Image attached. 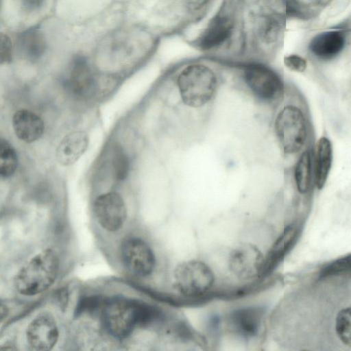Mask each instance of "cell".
<instances>
[{
    "instance_id": "obj_1",
    "label": "cell",
    "mask_w": 351,
    "mask_h": 351,
    "mask_svg": "<svg viewBox=\"0 0 351 351\" xmlns=\"http://www.w3.org/2000/svg\"><path fill=\"white\" fill-rule=\"evenodd\" d=\"M274 130L287 159H296L312 146V125L304 99L295 88L286 86L282 99L276 106Z\"/></svg>"
},
{
    "instance_id": "obj_2",
    "label": "cell",
    "mask_w": 351,
    "mask_h": 351,
    "mask_svg": "<svg viewBox=\"0 0 351 351\" xmlns=\"http://www.w3.org/2000/svg\"><path fill=\"white\" fill-rule=\"evenodd\" d=\"M158 316L159 312L154 306L125 298L114 297L103 304L104 325L117 339L128 337L136 326H146Z\"/></svg>"
},
{
    "instance_id": "obj_3",
    "label": "cell",
    "mask_w": 351,
    "mask_h": 351,
    "mask_svg": "<svg viewBox=\"0 0 351 351\" xmlns=\"http://www.w3.org/2000/svg\"><path fill=\"white\" fill-rule=\"evenodd\" d=\"M183 103L199 108L212 103L219 88L220 80L215 71L204 64L186 66L177 79Z\"/></svg>"
},
{
    "instance_id": "obj_4",
    "label": "cell",
    "mask_w": 351,
    "mask_h": 351,
    "mask_svg": "<svg viewBox=\"0 0 351 351\" xmlns=\"http://www.w3.org/2000/svg\"><path fill=\"white\" fill-rule=\"evenodd\" d=\"M241 89L259 104L276 107L282 99L285 84L281 75L261 63H248L241 66Z\"/></svg>"
},
{
    "instance_id": "obj_5",
    "label": "cell",
    "mask_w": 351,
    "mask_h": 351,
    "mask_svg": "<svg viewBox=\"0 0 351 351\" xmlns=\"http://www.w3.org/2000/svg\"><path fill=\"white\" fill-rule=\"evenodd\" d=\"M60 267L56 252L45 249L32 258L17 273L14 285L17 291L27 296L47 290L56 281Z\"/></svg>"
},
{
    "instance_id": "obj_6",
    "label": "cell",
    "mask_w": 351,
    "mask_h": 351,
    "mask_svg": "<svg viewBox=\"0 0 351 351\" xmlns=\"http://www.w3.org/2000/svg\"><path fill=\"white\" fill-rule=\"evenodd\" d=\"M215 280L213 271L205 263L190 260L180 263L173 271V287L187 297L204 295Z\"/></svg>"
},
{
    "instance_id": "obj_7",
    "label": "cell",
    "mask_w": 351,
    "mask_h": 351,
    "mask_svg": "<svg viewBox=\"0 0 351 351\" xmlns=\"http://www.w3.org/2000/svg\"><path fill=\"white\" fill-rule=\"evenodd\" d=\"M123 263L127 270L138 278L150 276L156 266L154 253L151 247L141 238L125 239L121 247Z\"/></svg>"
},
{
    "instance_id": "obj_8",
    "label": "cell",
    "mask_w": 351,
    "mask_h": 351,
    "mask_svg": "<svg viewBox=\"0 0 351 351\" xmlns=\"http://www.w3.org/2000/svg\"><path fill=\"white\" fill-rule=\"evenodd\" d=\"M95 219L106 231L119 230L127 219V208L122 197L117 193L109 192L98 196L93 204Z\"/></svg>"
},
{
    "instance_id": "obj_9",
    "label": "cell",
    "mask_w": 351,
    "mask_h": 351,
    "mask_svg": "<svg viewBox=\"0 0 351 351\" xmlns=\"http://www.w3.org/2000/svg\"><path fill=\"white\" fill-rule=\"evenodd\" d=\"M264 257L254 244L243 243L230 253L229 268L239 278L250 280L260 278L263 267Z\"/></svg>"
},
{
    "instance_id": "obj_10",
    "label": "cell",
    "mask_w": 351,
    "mask_h": 351,
    "mask_svg": "<svg viewBox=\"0 0 351 351\" xmlns=\"http://www.w3.org/2000/svg\"><path fill=\"white\" fill-rule=\"evenodd\" d=\"M26 335L29 345L34 350H49L56 345L59 337L56 322L49 314L39 315L27 326Z\"/></svg>"
},
{
    "instance_id": "obj_11",
    "label": "cell",
    "mask_w": 351,
    "mask_h": 351,
    "mask_svg": "<svg viewBox=\"0 0 351 351\" xmlns=\"http://www.w3.org/2000/svg\"><path fill=\"white\" fill-rule=\"evenodd\" d=\"M64 84L72 95L80 98L89 97L93 93L95 78L86 58L77 56L71 61Z\"/></svg>"
},
{
    "instance_id": "obj_12",
    "label": "cell",
    "mask_w": 351,
    "mask_h": 351,
    "mask_svg": "<svg viewBox=\"0 0 351 351\" xmlns=\"http://www.w3.org/2000/svg\"><path fill=\"white\" fill-rule=\"evenodd\" d=\"M265 313L263 306L239 308L230 313L229 324L237 335L245 339L253 338L259 332Z\"/></svg>"
},
{
    "instance_id": "obj_13",
    "label": "cell",
    "mask_w": 351,
    "mask_h": 351,
    "mask_svg": "<svg viewBox=\"0 0 351 351\" xmlns=\"http://www.w3.org/2000/svg\"><path fill=\"white\" fill-rule=\"evenodd\" d=\"M299 233V227L295 223L289 224L285 228L264 258L260 278H265L273 271L295 245Z\"/></svg>"
},
{
    "instance_id": "obj_14",
    "label": "cell",
    "mask_w": 351,
    "mask_h": 351,
    "mask_svg": "<svg viewBox=\"0 0 351 351\" xmlns=\"http://www.w3.org/2000/svg\"><path fill=\"white\" fill-rule=\"evenodd\" d=\"M234 28L232 19L218 14L208 24L197 40V45L203 50H210L223 45L231 36Z\"/></svg>"
},
{
    "instance_id": "obj_15",
    "label": "cell",
    "mask_w": 351,
    "mask_h": 351,
    "mask_svg": "<svg viewBox=\"0 0 351 351\" xmlns=\"http://www.w3.org/2000/svg\"><path fill=\"white\" fill-rule=\"evenodd\" d=\"M12 126L16 136L22 141L31 143L38 140L43 134L45 124L42 119L34 112L21 109L12 117Z\"/></svg>"
},
{
    "instance_id": "obj_16",
    "label": "cell",
    "mask_w": 351,
    "mask_h": 351,
    "mask_svg": "<svg viewBox=\"0 0 351 351\" xmlns=\"http://www.w3.org/2000/svg\"><path fill=\"white\" fill-rule=\"evenodd\" d=\"M346 38L342 32L332 30L319 33L309 44L311 52L317 58L329 60L338 56L343 49Z\"/></svg>"
},
{
    "instance_id": "obj_17",
    "label": "cell",
    "mask_w": 351,
    "mask_h": 351,
    "mask_svg": "<svg viewBox=\"0 0 351 351\" xmlns=\"http://www.w3.org/2000/svg\"><path fill=\"white\" fill-rule=\"evenodd\" d=\"M88 142V136L84 131H74L66 134L56 149L58 162L62 166L73 165L86 152Z\"/></svg>"
},
{
    "instance_id": "obj_18",
    "label": "cell",
    "mask_w": 351,
    "mask_h": 351,
    "mask_svg": "<svg viewBox=\"0 0 351 351\" xmlns=\"http://www.w3.org/2000/svg\"><path fill=\"white\" fill-rule=\"evenodd\" d=\"M332 145L330 139L323 136L313 149L314 184L322 189L328 179L332 163Z\"/></svg>"
},
{
    "instance_id": "obj_19",
    "label": "cell",
    "mask_w": 351,
    "mask_h": 351,
    "mask_svg": "<svg viewBox=\"0 0 351 351\" xmlns=\"http://www.w3.org/2000/svg\"><path fill=\"white\" fill-rule=\"evenodd\" d=\"M312 146L304 150L295 159L292 167V181L295 189L302 195L311 192L314 184Z\"/></svg>"
},
{
    "instance_id": "obj_20",
    "label": "cell",
    "mask_w": 351,
    "mask_h": 351,
    "mask_svg": "<svg viewBox=\"0 0 351 351\" xmlns=\"http://www.w3.org/2000/svg\"><path fill=\"white\" fill-rule=\"evenodd\" d=\"M18 47L27 59L35 60L40 57L45 51V38L38 29H29L19 36Z\"/></svg>"
},
{
    "instance_id": "obj_21",
    "label": "cell",
    "mask_w": 351,
    "mask_h": 351,
    "mask_svg": "<svg viewBox=\"0 0 351 351\" xmlns=\"http://www.w3.org/2000/svg\"><path fill=\"white\" fill-rule=\"evenodd\" d=\"M18 163L14 148L7 141L0 138V177L12 176L17 169Z\"/></svg>"
},
{
    "instance_id": "obj_22",
    "label": "cell",
    "mask_w": 351,
    "mask_h": 351,
    "mask_svg": "<svg viewBox=\"0 0 351 351\" xmlns=\"http://www.w3.org/2000/svg\"><path fill=\"white\" fill-rule=\"evenodd\" d=\"M351 312L350 307L341 309L336 317L335 330L339 339L348 347L351 345L350 335Z\"/></svg>"
},
{
    "instance_id": "obj_23",
    "label": "cell",
    "mask_w": 351,
    "mask_h": 351,
    "mask_svg": "<svg viewBox=\"0 0 351 351\" xmlns=\"http://www.w3.org/2000/svg\"><path fill=\"white\" fill-rule=\"evenodd\" d=\"M112 167L114 175L119 181L125 180L130 171L129 158L121 146L114 147L112 153Z\"/></svg>"
},
{
    "instance_id": "obj_24",
    "label": "cell",
    "mask_w": 351,
    "mask_h": 351,
    "mask_svg": "<svg viewBox=\"0 0 351 351\" xmlns=\"http://www.w3.org/2000/svg\"><path fill=\"white\" fill-rule=\"evenodd\" d=\"M351 255L348 254L343 257L330 262L323 267L318 276V279L322 280L328 277L343 274L350 270Z\"/></svg>"
},
{
    "instance_id": "obj_25",
    "label": "cell",
    "mask_w": 351,
    "mask_h": 351,
    "mask_svg": "<svg viewBox=\"0 0 351 351\" xmlns=\"http://www.w3.org/2000/svg\"><path fill=\"white\" fill-rule=\"evenodd\" d=\"M13 46L10 38L3 32H0V65L12 61Z\"/></svg>"
},
{
    "instance_id": "obj_26",
    "label": "cell",
    "mask_w": 351,
    "mask_h": 351,
    "mask_svg": "<svg viewBox=\"0 0 351 351\" xmlns=\"http://www.w3.org/2000/svg\"><path fill=\"white\" fill-rule=\"evenodd\" d=\"M285 65L291 71L302 73L306 69V60L296 54H291L285 57Z\"/></svg>"
},
{
    "instance_id": "obj_27",
    "label": "cell",
    "mask_w": 351,
    "mask_h": 351,
    "mask_svg": "<svg viewBox=\"0 0 351 351\" xmlns=\"http://www.w3.org/2000/svg\"><path fill=\"white\" fill-rule=\"evenodd\" d=\"M189 8L193 11H198L206 6L210 0H184Z\"/></svg>"
},
{
    "instance_id": "obj_28",
    "label": "cell",
    "mask_w": 351,
    "mask_h": 351,
    "mask_svg": "<svg viewBox=\"0 0 351 351\" xmlns=\"http://www.w3.org/2000/svg\"><path fill=\"white\" fill-rule=\"evenodd\" d=\"M43 1L44 0H21L24 7L30 10L38 8Z\"/></svg>"
},
{
    "instance_id": "obj_29",
    "label": "cell",
    "mask_w": 351,
    "mask_h": 351,
    "mask_svg": "<svg viewBox=\"0 0 351 351\" xmlns=\"http://www.w3.org/2000/svg\"><path fill=\"white\" fill-rule=\"evenodd\" d=\"M221 319L217 315H213L209 320L210 330L214 332L219 330L220 326Z\"/></svg>"
},
{
    "instance_id": "obj_30",
    "label": "cell",
    "mask_w": 351,
    "mask_h": 351,
    "mask_svg": "<svg viewBox=\"0 0 351 351\" xmlns=\"http://www.w3.org/2000/svg\"><path fill=\"white\" fill-rule=\"evenodd\" d=\"M58 302L60 304V306L64 307L67 302V291L65 289H61L58 293Z\"/></svg>"
},
{
    "instance_id": "obj_31",
    "label": "cell",
    "mask_w": 351,
    "mask_h": 351,
    "mask_svg": "<svg viewBox=\"0 0 351 351\" xmlns=\"http://www.w3.org/2000/svg\"><path fill=\"white\" fill-rule=\"evenodd\" d=\"M8 313V308L3 305L0 304V320L3 319L4 317L7 316Z\"/></svg>"
}]
</instances>
